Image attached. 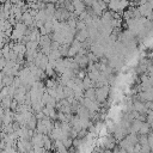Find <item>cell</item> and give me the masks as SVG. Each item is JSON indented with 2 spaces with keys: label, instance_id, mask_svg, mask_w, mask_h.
I'll return each instance as SVG.
<instances>
[{
  "label": "cell",
  "instance_id": "1",
  "mask_svg": "<svg viewBox=\"0 0 153 153\" xmlns=\"http://www.w3.org/2000/svg\"><path fill=\"white\" fill-rule=\"evenodd\" d=\"M94 153H100V152H94Z\"/></svg>",
  "mask_w": 153,
  "mask_h": 153
}]
</instances>
